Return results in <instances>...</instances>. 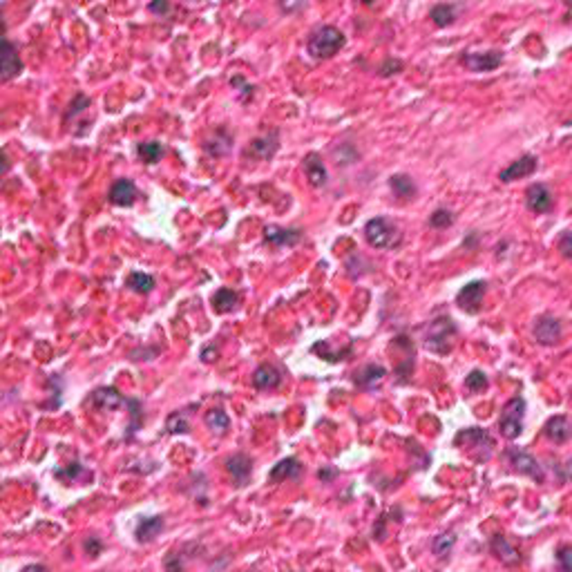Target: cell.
Returning <instances> with one entry per match:
<instances>
[{"instance_id": "obj_15", "label": "cell", "mask_w": 572, "mask_h": 572, "mask_svg": "<svg viewBox=\"0 0 572 572\" xmlns=\"http://www.w3.org/2000/svg\"><path fill=\"white\" fill-rule=\"evenodd\" d=\"M489 550H492V554L505 566H519L523 561L519 550L505 539L503 534H494L492 539H489Z\"/></svg>"}, {"instance_id": "obj_9", "label": "cell", "mask_w": 572, "mask_h": 572, "mask_svg": "<svg viewBox=\"0 0 572 572\" xmlns=\"http://www.w3.org/2000/svg\"><path fill=\"white\" fill-rule=\"evenodd\" d=\"M525 206H528V210L534 215H545L554 208V197L545 183H532L530 188L525 190Z\"/></svg>"}, {"instance_id": "obj_36", "label": "cell", "mask_w": 572, "mask_h": 572, "mask_svg": "<svg viewBox=\"0 0 572 572\" xmlns=\"http://www.w3.org/2000/svg\"><path fill=\"white\" fill-rule=\"evenodd\" d=\"M487 376L481 371V369H474L468 373V378H465V389L472 391V393H478V391H485L487 389Z\"/></svg>"}, {"instance_id": "obj_3", "label": "cell", "mask_w": 572, "mask_h": 572, "mask_svg": "<svg viewBox=\"0 0 572 572\" xmlns=\"http://www.w3.org/2000/svg\"><path fill=\"white\" fill-rule=\"evenodd\" d=\"M456 335H459V326L454 324L452 318L442 315V318H436L434 322H429L427 333H425V347L436 356H447L454 349Z\"/></svg>"}, {"instance_id": "obj_18", "label": "cell", "mask_w": 572, "mask_h": 572, "mask_svg": "<svg viewBox=\"0 0 572 572\" xmlns=\"http://www.w3.org/2000/svg\"><path fill=\"white\" fill-rule=\"evenodd\" d=\"M384 376H387V369H384L382 365H367V367H363L360 371L354 373V382L358 384L360 389L373 391L382 384Z\"/></svg>"}, {"instance_id": "obj_31", "label": "cell", "mask_w": 572, "mask_h": 572, "mask_svg": "<svg viewBox=\"0 0 572 572\" xmlns=\"http://www.w3.org/2000/svg\"><path fill=\"white\" fill-rule=\"evenodd\" d=\"M155 284H157L155 277L150 273H141V271H132L125 279V286L130 291H134V293H141V295L150 293V291L155 288Z\"/></svg>"}, {"instance_id": "obj_17", "label": "cell", "mask_w": 572, "mask_h": 572, "mask_svg": "<svg viewBox=\"0 0 572 572\" xmlns=\"http://www.w3.org/2000/svg\"><path fill=\"white\" fill-rule=\"evenodd\" d=\"M137 195H139V190H137V186H134L132 179H119V181L112 183L108 200L114 206L127 208V206H132L137 202Z\"/></svg>"}, {"instance_id": "obj_45", "label": "cell", "mask_w": 572, "mask_h": 572, "mask_svg": "<svg viewBox=\"0 0 572 572\" xmlns=\"http://www.w3.org/2000/svg\"><path fill=\"white\" fill-rule=\"evenodd\" d=\"M148 9L153 11V14H168V11H170V3H166V0H157V3H150Z\"/></svg>"}, {"instance_id": "obj_41", "label": "cell", "mask_w": 572, "mask_h": 572, "mask_svg": "<svg viewBox=\"0 0 572 572\" xmlns=\"http://www.w3.org/2000/svg\"><path fill=\"white\" fill-rule=\"evenodd\" d=\"M403 61L400 58H387V61H384L382 65H380V69H378V74L382 76V78H387V76H393V74H398V72H403Z\"/></svg>"}, {"instance_id": "obj_12", "label": "cell", "mask_w": 572, "mask_h": 572, "mask_svg": "<svg viewBox=\"0 0 572 572\" xmlns=\"http://www.w3.org/2000/svg\"><path fill=\"white\" fill-rule=\"evenodd\" d=\"M536 166H539V159H536L534 155H523L517 161H512L508 168L501 170L498 179L503 183H510V181L523 179V177H530V174L536 172Z\"/></svg>"}, {"instance_id": "obj_38", "label": "cell", "mask_w": 572, "mask_h": 572, "mask_svg": "<svg viewBox=\"0 0 572 572\" xmlns=\"http://www.w3.org/2000/svg\"><path fill=\"white\" fill-rule=\"evenodd\" d=\"M90 99L85 97V95H76L74 97V101L69 103V108H67V112H65V123L69 121V119H76V116L81 114V112H85L88 108H90Z\"/></svg>"}, {"instance_id": "obj_19", "label": "cell", "mask_w": 572, "mask_h": 572, "mask_svg": "<svg viewBox=\"0 0 572 572\" xmlns=\"http://www.w3.org/2000/svg\"><path fill=\"white\" fill-rule=\"evenodd\" d=\"M0 76H3V81H11V78H16L20 72H22V61H20V56H18V50H16V45L7 41L3 43V63H0Z\"/></svg>"}, {"instance_id": "obj_42", "label": "cell", "mask_w": 572, "mask_h": 572, "mask_svg": "<svg viewBox=\"0 0 572 572\" xmlns=\"http://www.w3.org/2000/svg\"><path fill=\"white\" fill-rule=\"evenodd\" d=\"M557 561L561 566L564 572H570L572 570V547L570 545H561L557 550Z\"/></svg>"}, {"instance_id": "obj_23", "label": "cell", "mask_w": 572, "mask_h": 572, "mask_svg": "<svg viewBox=\"0 0 572 572\" xmlns=\"http://www.w3.org/2000/svg\"><path fill=\"white\" fill-rule=\"evenodd\" d=\"M163 528H166V521H163V517H146V519H141L137 523L134 536H137L139 543H150L163 532Z\"/></svg>"}, {"instance_id": "obj_48", "label": "cell", "mask_w": 572, "mask_h": 572, "mask_svg": "<svg viewBox=\"0 0 572 572\" xmlns=\"http://www.w3.org/2000/svg\"><path fill=\"white\" fill-rule=\"evenodd\" d=\"M32 570H36V572H45V570H48V566H43V564H29V566L22 568V572H32Z\"/></svg>"}, {"instance_id": "obj_4", "label": "cell", "mask_w": 572, "mask_h": 572, "mask_svg": "<svg viewBox=\"0 0 572 572\" xmlns=\"http://www.w3.org/2000/svg\"><path fill=\"white\" fill-rule=\"evenodd\" d=\"M454 445L463 449L470 447V452H474L476 461H489L494 449V438L481 427H468L459 431L456 438H454Z\"/></svg>"}, {"instance_id": "obj_26", "label": "cell", "mask_w": 572, "mask_h": 572, "mask_svg": "<svg viewBox=\"0 0 572 572\" xmlns=\"http://www.w3.org/2000/svg\"><path fill=\"white\" fill-rule=\"evenodd\" d=\"M389 188L403 202H410L418 195V188H416V183H414V179L410 177V174H393V177L389 179Z\"/></svg>"}, {"instance_id": "obj_22", "label": "cell", "mask_w": 572, "mask_h": 572, "mask_svg": "<svg viewBox=\"0 0 572 572\" xmlns=\"http://www.w3.org/2000/svg\"><path fill=\"white\" fill-rule=\"evenodd\" d=\"M305 172H307V179L313 188H324L326 186V179H329V174H326V168L322 163V157L318 153H309L307 159H305Z\"/></svg>"}, {"instance_id": "obj_2", "label": "cell", "mask_w": 572, "mask_h": 572, "mask_svg": "<svg viewBox=\"0 0 572 572\" xmlns=\"http://www.w3.org/2000/svg\"><path fill=\"white\" fill-rule=\"evenodd\" d=\"M365 239L371 249L376 251H389L400 246L403 242V232L400 228L389 221L387 217H373L365 224Z\"/></svg>"}, {"instance_id": "obj_27", "label": "cell", "mask_w": 572, "mask_h": 572, "mask_svg": "<svg viewBox=\"0 0 572 572\" xmlns=\"http://www.w3.org/2000/svg\"><path fill=\"white\" fill-rule=\"evenodd\" d=\"M313 354H318L322 360H326V363H340V360H347L354 354V344H347L344 349H337L335 351V349H331L329 340H322V342L313 344Z\"/></svg>"}, {"instance_id": "obj_1", "label": "cell", "mask_w": 572, "mask_h": 572, "mask_svg": "<svg viewBox=\"0 0 572 572\" xmlns=\"http://www.w3.org/2000/svg\"><path fill=\"white\" fill-rule=\"evenodd\" d=\"M344 45H347V39L340 29L333 25H322V27H315L309 34L307 52L311 54V58H315V61H324V58L335 56Z\"/></svg>"}, {"instance_id": "obj_20", "label": "cell", "mask_w": 572, "mask_h": 572, "mask_svg": "<svg viewBox=\"0 0 572 572\" xmlns=\"http://www.w3.org/2000/svg\"><path fill=\"white\" fill-rule=\"evenodd\" d=\"M282 384V371L273 365H260L253 373V387L260 391H271Z\"/></svg>"}, {"instance_id": "obj_11", "label": "cell", "mask_w": 572, "mask_h": 572, "mask_svg": "<svg viewBox=\"0 0 572 572\" xmlns=\"http://www.w3.org/2000/svg\"><path fill=\"white\" fill-rule=\"evenodd\" d=\"M277 150H279V132L271 130V132H266V134H262L258 139H253L244 155L251 157V159H258V161H268V159L275 157Z\"/></svg>"}, {"instance_id": "obj_33", "label": "cell", "mask_w": 572, "mask_h": 572, "mask_svg": "<svg viewBox=\"0 0 572 572\" xmlns=\"http://www.w3.org/2000/svg\"><path fill=\"white\" fill-rule=\"evenodd\" d=\"M54 476L58 478V481H63V483L69 485V483H78L81 478H92V472H88L81 463H72L63 470H56Z\"/></svg>"}, {"instance_id": "obj_37", "label": "cell", "mask_w": 572, "mask_h": 572, "mask_svg": "<svg viewBox=\"0 0 572 572\" xmlns=\"http://www.w3.org/2000/svg\"><path fill=\"white\" fill-rule=\"evenodd\" d=\"M452 224H454V215H452V210H447V208H436L429 217V226L431 228H449Z\"/></svg>"}, {"instance_id": "obj_34", "label": "cell", "mask_w": 572, "mask_h": 572, "mask_svg": "<svg viewBox=\"0 0 572 572\" xmlns=\"http://www.w3.org/2000/svg\"><path fill=\"white\" fill-rule=\"evenodd\" d=\"M137 155L144 163L153 166V163H157L163 157V146L159 141H141L137 146Z\"/></svg>"}, {"instance_id": "obj_5", "label": "cell", "mask_w": 572, "mask_h": 572, "mask_svg": "<svg viewBox=\"0 0 572 572\" xmlns=\"http://www.w3.org/2000/svg\"><path fill=\"white\" fill-rule=\"evenodd\" d=\"M523 420H525V400L521 396H515V398H510L503 405V410H501V418H498L501 436H505L508 440L519 438L523 431Z\"/></svg>"}, {"instance_id": "obj_10", "label": "cell", "mask_w": 572, "mask_h": 572, "mask_svg": "<svg viewBox=\"0 0 572 572\" xmlns=\"http://www.w3.org/2000/svg\"><path fill=\"white\" fill-rule=\"evenodd\" d=\"M461 63L470 69V72H494V69L503 63V54L501 52H465L461 56Z\"/></svg>"}, {"instance_id": "obj_7", "label": "cell", "mask_w": 572, "mask_h": 572, "mask_svg": "<svg viewBox=\"0 0 572 572\" xmlns=\"http://www.w3.org/2000/svg\"><path fill=\"white\" fill-rule=\"evenodd\" d=\"M532 335H534V340L543 347L559 344L561 342V335H564L561 320L554 318V315H541V318H536V322H534Z\"/></svg>"}, {"instance_id": "obj_29", "label": "cell", "mask_w": 572, "mask_h": 572, "mask_svg": "<svg viewBox=\"0 0 572 572\" xmlns=\"http://www.w3.org/2000/svg\"><path fill=\"white\" fill-rule=\"evenodd\" d=\"M237 305H239V295L237 291L232 288H219L213 295V309L217 313H230L237 309Z\"/></svg>"}, {"instance_id": "obj_44", "label": "cell", "mask_w": 572, "mask_h": 572, "mask_svg": "<svg viewBox=\"0 0 572 572\" xmlns=\"http://www.w3.org/2000/svg\"><path fill=\"white\" fill-rule=\"evenodd\" d=\"M83 547H85V552H88L92 559H97V557L103 552V543H101L99 536H90V539L83 543Z\"/></svg>"}, {"instance_id": "obj_35", "label": "cell", "mask_w": 572, "mask_h": 572, "mask_svg": "<svg viewBox=\"0 0 572 572\" xmlns=\"http://www.w3.org/2000/svg\"><path fill=\"white\" fill-rule=\"evenodd\" d=\"M166 429L168 434H188L190 423L188 418H186V412H172L166 420Z\"/></svg>"}, {"instance_id": "obj_30", "label": "cell", "mask_w": 572, "mask_h": 572, "mask_svg": "<svg viewBox=\"0 0 572 572\" xmlns=\"http://www.w3.org/2000/svg\"><path fill=\"white\" fill-rule=\"evenodd\" d=\"M204 423L217 436H224L226 431L230 429V418H228V414L224 410H210V412H206L204 414Z\"/></svg>"}, {"instance_id": "obj_40", "label": "cell", "mask_w": 572, "mask_h": 572, "mask_svg": "<svg viewBox=\"0 0 572 572\" xmlns=\"http://www.w3.org/2000/svg\"><path fill=\"white\" fill-rule=\"evenodd\" d=\"M127 405H130V410H132V412H130L132 423H130V434H127V438H132L134 431L144 425V418H141V403L134 400V398H130V400H127Z\"/></svg>"}, {"instance_id": "obj_46", "label": "cell", "mask_w": 572, "mask_h": 572, "mask_svg": "<svg viewBox=\"0 0 572 572\" xmlns=\"http://www.w3.org/2000/svg\"><path fill=\"white\" fill-rule=\"evenodd\" d=\"M217 356H219V351H217L215 347H206L204 351H202V360H204V363H215Z\"/></svg>"}, {"instance_id": "obj_6", "label": "cell", "mask_w": 572, "mask_h": 572, "mask_svg": "<svg viewBox=\"0 0 572 572\" xmlns=\"http://www.w3.org/2000/svg\"><path fill=\"white\" fill-rule=\"evenodd\" d=\"M505 456L512 465V470L519 472V474H525V476H530L532 481L536 483H543L545 481V474H543V468L539 465V461H536L532 454L528 452H523L519 447H510L505 452Z\"/></svg>"}, {"instance_id": "obj_21", "label": "cell", "mask_w": 572, "mask_h": 572, "mask_svg": "<svg viewBox=\"0 0 572 572\" xmlns=\"http://www.w3.org/2000/svg\"><path fill=\"white\" fill-rule=\"evenodd\" d=\"M543 434H545L547 440H552L554 445H564V442H568V438H570V420H568V416H564V414L552 416L545 423Z\"/></svg>"}, {"instance_id": "obj_28", "label": "cell", "mask_w": 572, "mask_h": 572, "mask_svg": "<svg viewBox=\"0 0 572 572\" xmlns=\"http://www.w3.org/2000/svg\"><path fill=\"white\" fill-rule=\"evenodd\" d=\"M456 11H459V5H447V3H440V5H434L429 11V18L434 22L436 27H449L454 20H456Z\"/></svg>"}, {"instance_id": "obj_8", "label": "cell", "mask_w": 572, "mask_h": 572, "mask_svg": "<svg viewBox=\"0 0 572 572\" xmlns=\"http://www.w3.org/2000/svg\"><path fill=\"white\" fill-rule=\"evenodd\" d=\"M485 291H487V284L483 279H474V282L465 284L459 295H456V305L470 315H476L483 307V298H485Z\"/></svg>"}, {"instance_id": "obj_47", "label": "cell", "mask_w": 572, "mask_h": 572, "mask_svg": "<svg viewBox=\"0 0 572 572\" xmlns=\"http://www.w3.org/2000/svg\"><path fill=\"white\" fill-rule=\"evenodd\" d=\"M335 474H337L335 470H320V472H318V478L326 483V481H331V478H333Z\"/></svg>"}, {"instance_id": "obj_43", "label": "cell", "mask_w": 572, "mask_h": 572, "mask_svg": "<svg viewBox=\"0 0 572 572\" xmlns=\"http://www.w3.org/2000/svg\"><path fill=\"white\" fill-rule=\"evenodd\" d=\"M559 251H561V255L566 260L572 258V235H570V230H564L561 237H559Z\"/></svg>"}, {"instance_id": "obj_39", "label": "cell", "mask_w": 572, "mask_h": 572, "mask_svg": "<svg viewBox=\"0 0 572 572\" xmlns=\"http://www.w3.org/2000/svg\"><path fill=\"white\" fill-rule=\"evenodd\" d=\"M230 88L239 92V99H242V101H249V99H253V92H255V88H253L251 83H246V81H244L242 76H232V78H230Z\"/></svg>"}, {"instance_id": "obj_13", "label": "cell", "mask_w": 572, "mask_h": 572, "mask_svg": "<svg viewBox=\"0 0 572 572\" xmlns=\"http://www.w3.org/2000/svg\"><path fill=\"white\" fill-rule=\"evenodd\" d=\"M300 239H302V230H298V228H282L275 224L264 228V242L271 244V246H275V249L295 246Z\"/></svg>"}, {"instance_id": "obj_16", "label": "cell", "mask_w": 572, "mask_h": 572, "mask_svg": "<svg viewBox=\"0 0 572 572\" xmlns=\"http://www.w3.org/2000/svg\"><path fill=\"white\" fill-rule=\"evenodd\" d=\"M123 403H125L123 396L114 387H99L90 396V405L99 412H114V410H119Z\"/></svg>"}, {"instance_id": "obj_25", "label": "cell", "mask_w": 572, "mask_h": 572, "mask_svg": "<svg viewBox=\"0 0 572 572\" xmlns=\"http://www.w3.org/2000/svg\"><path fill=\"white\" fill-rule=\"evenodd\" d=\"M230 146H232V134L226 130V127H219L213 137L206 139L204 150L210 157H226L230 153Z\"/></svg>"}, {"instance_id": "obj_32", "label": "cell", "mask_w": 572, "mask_h": 572, "mask_svg": "<svg viewBox=\"0 0 572 572\" xmlns=\"http://www.w3.org/2000/svg\"><path fill=\"white\" fill-rule=\"evenodd\" d=\"M454 545H456V534H454V532H442V534L436 536L434 543H431V552L436 554V559H440V561H442V559H449Z\"/></svg>"}, {"instance_id": "obj_14", "label": "cell", "mask_w": 572, "mask_h": 572, "mask_svg": "<svg viewBox=\"0 0 572 572\" xmlns=\"http://www.w3.org/2000/svg\"><path fill=\"white\" fill-rule=\"evenodd\" d=\"M226 470L232 476L237 487H244L253 476V461L246 456V454H232V456L226 459Z\"/></svg>"}, {"instance_id": "obj_24", "label": "cell", "mask_w": 572, "mask_h": 572, "mask_svg": "<svg viewBox=\"0 0 572 572\" xmlns=\"http://www.w3.org/2000/svg\"><path fill=\"white\" fill-rule=\"evenodd\" d=\"M302 476V463L293 456H288L284 461H279L275 468L268 472V481L271 483H282L288 478H300Z\"/></svg>"}]
</instances>
